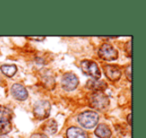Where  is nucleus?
Returning a JSON list of instances; mask_svg holds the SVG:
<instances>
[{"label":"nucleus","mask_w":146,"mask_h":138,"mask_svg":"<svg viewBox=\"0 0 146 138\" xmlns=\"http://www.w3.org/2000/svg\"><path fill=\"white\" fill-rule=\"evenodd\" d=\"M66 138H88V134L81 128L71 126L66 131Z\"/></svg>","instance_id":"1a4fd4ad"},{"label":"nucleus","mask_w":146,"mask_h":138,"mask_svg":"<svg viewBox=\"0 0 146 138\" xmlns=\"http://www.w3.org/2000/svg\"><path fill=\"white\" fill-rule=\"evenodd\" d=\"M57 128H58V125H57V122L54 119L48 120L43 125V130L47 134H54L57 131Z\"/></svg>","instance_id":"4468645a"},{"label":"nucleus","mask_w":146,"mask_h":138,"mask_svg":"<svg viewBox=\"0 0 146 138\" xmlns=\"http://www.w3.org/2000/svg\"><path fill=\"white\" fill-rule=\"evenodd\" d=\"M51 110V104L46 100H40L36 102L33 107V114L38 119H45L49 116Z\"/></svg>","instance_id":"20e7f679"},{"label":"nucleus","mask_w":146,"mask_h":138,"mask_svg":"<svg viewBox=\"0 0 146 138\" xmlns=\"http://www.w3.org/2000/svg\"><path fill=\"white\" fill-rule=\"evenodd\" d=\"M126 52H127V55L129 57H131V41H128L127 44H126Z\"/></svg>","instance_id":"a211bd4d"},{"label":"nucleus","mask_w":146,"mask_h":138,"mask_svg":"<svg viewBox=\"0 0 146 138\" xmlns=\"http://www.w3.org/2000/svg\"><path fill=\"white\" fill-rule=\"evenodd\" d=\"M11 94L15 99L20 100V101H23L28 97V92H27L26 88L22 84L19 83H15L11 86Z\"/></svg>","instance_id":"6e6552de"},{"label":"nucleus","mask_w":146,"mask_h":138,"mask_svg":"<svg viewBox=\"0 0 146 138\" xmlns=\"http://www.w3.org/2000/svg\"><path fill=\"white\" fill-rule=\"evenodd\" d=\"M103 71L105 73L106 77L110 81H118L121 77V70L115 65L105 64L103 65Z\"/></svg>","instance_id":"0eeeda50"},{"label":"nucleus","mask_w":146,"mask_h":138,"mask_svg":"<svg viewBox=\"0 0 146 138\" xmlns=\"http://www.w3.org/2000/svg\"><path fill=\"white\" fill-rule=\"evenodd\" d=\"M42 83L48 90H53L55 87V79L52 75H44L42 77Z\"/></svg>","instance_id":"2eb2a0df"},{"label":"nucleus","mask_w":146,"mask_h":138,"mask_svg":"<svg viewBox=\"0 0 146 138\" xmlns=\"http://www.w3.org/2000/svg\"><path fill=\"white\" fill-rule=\"evenodd\" d=\"M11 118L8 117H1L0 118V135H4L11 131Z\"/></svg>","instance_id":"f8f14e48"},{"label":"nucleus","mask_w":146,"mask_h":138,"mask_svg":"<svg viewBox=\"0 0 146 138\" xmlns=\"http://www.w3.org/2000/svg\"><path fill=\"white\" fill-rule=\"evenodd\" d=\"M29 39H32V40H38V41H42L45 39V36H41V37H37V36H33V37H27Z\"/></svg>","instance_id":"aec40b11"},{"label":"nucleus","mask_w":146,"mask_h":138,"mask_svg":"<svg viewBox=\"0 0 146 138\" xmlns=\"http://www.w3.org/2000/svg\"><path fill=\"white\" fill-rule=\"evenodd\" d=\"M98 55L101 59L105 61H112L116 60L118 57V52L111 44L109 43H104L100 46L98 50Z\"/></svg>","instance_id":"39448f33"},{"label":"nucleus","mask_w":146,"mask_h":138,"mask_svg":"<svg viewBox=\"0 0 146 138\" xmlns=\"http://www.w3.org/2000/svg\"><path fill=\"white\" fill-rule=\"evenodd\" d=\"M11 110L8 109L6 107H3V106H0V118L1 117H8L11 118Z\"/></svg>","instance_id":"dca6fc26"},{"label":"nucleus","mask_w":146,"mask_h":138,"mask_svg":"<svg viewBox=\"0 0 146 138\" xmlns=\"http://www.w3.org/2000/svg\"><path fill=\"white\" fill-rule=\"evenodd\" d=\"M89 106L98 111H103L109 106V98L103 92H94L89 96Z\"/></svg>","instance_id":"f257e3e1"},{"label":"nucleus","mask_w":146,"mask_h":138,"mask_svg":"<svg viewBox=\"0 0 146 138\" xmlns=\"http://www.w3.org/2000/svg\"><path fill=\"white\" fill-rule=\"evenodd\" d=\"M125 75H126V78H127L128 81H131V65H128V66L126 67Z\"/></svg>","instance_id":"f3484780"},{"label":"nucleus","mask_w":146,"mask_h":138,"mask_svg":"<svg viewBox=\"0 0 146 138\" xmlns=\"http://www.w3.org/2000/svg\"><path fill=\"white\" fill-rule=\"evenodd\" d=\"M95 134L99 138H110L112 135V132L110 130L109 126L106 124H99L95 129Z\"/></svg>","instance_id":"9b49d317"},{"label":"nucleus","mask_w":146,"mask_h":138,"mask_svg":"<svg viewBox=\"0 0 146 138\" xmlns=\"http://www.w3.org/2000/svg\"><path fill=\"white\" fill-rule=\"evenodd\" d=\"M78 84H79V79L75 74L66 73L62 76L61 85L65 91H72V90L76 89Z\"/></svg>","instance_id":"423d86ee"},{"label":"nucleus","mask_w":146,"mask_h":138,"mask_svg":"<svg viewBox=\"0 0 146 138\" xmlns=\"http://www.w3.org/2000/svg\"><path fill=\"white\" fill-rule=\"evenodd\" d=\"M30 138H48V137H47V135H45L43 133H34L31 135Z\"/></svg>","instance_id":"6ab92c4d"},{"label":"nucleus","mask_w":146,"mask_h":138,"mask_svg":"<svg viewBox=\"0 0 146 138\" xmlns=\"http://www.w3.org/2000/svg\"><path fill=\"white\" fill-rule=\"evenodd\" d=\"M82 71L86 74V75L90 76V77L94 78V79L98 80L101 76V72L98 67L97 63L94 62L92 60H83L80 63Z\"/></svg>","instance_id":"7ed1b4c3"},{"label":"nucleus","mask_w":146,"mask_h":138,"mask_svg":"<svg viewBox=\"0 0 146 138\" xmlns=\"http://www.w3.org/2000/svg\"><path fill=\"white\" fill-rule=\"evenodd\" d=\"M78 122L84 128H93L97 125L98 120H99V115L94 111H84L78 115Z\"/></svg>","instance_id":"f03ea898"},{"label":"nucleus","mask_w":146,"mask_h":138,"mask_svg":"<svg viewBox=\"0 0 146 138\" xmlns=\"http://www.w3.org/2000/svg\"><path fill=\"white\" fill-rule=\"evenodd\" d=\"M0 70L7 77H12L17 72V67L14 64H4L0 67Z\"/></svg>","instance_id":"ddd939ff"},{"label":"nucleus","mask_w":146,"mask_h":138,"mask_svg":"<svg viewBox=\"0 0 146 138\" xmlns=\"http://www.w3.org/2000/svg\"><path fill=\"white\" fill-rule=\"evenodd\" d=\"M89 89L94 90L95 92H102L107 88V84L103 80H89L86 84Z\"/></svg>","instance_id":"9d476101"},{"label":"nucleus","mask_w":146,"mask_h":138,"mask_svg":"<svg viewBox=\"0 0 146 138\" xmlns=\"http://www.w3.org/2000/svg\"><path fill=\"white\" fill-rule=\"evenodd\" d=\"M127 123L129 124L130 126H131V113L127 115Z\"/></svg>","instance_id":"412c9836"}]
</instances>
